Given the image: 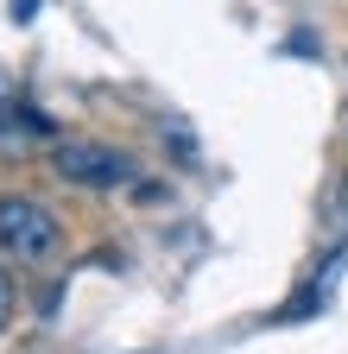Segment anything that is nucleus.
I'll return each mask as SVG.
<instances>
[{
    "instance_id": "f257e3e1",
    "label": "nucleus",
    "mask_w": 348,
    "mask_h": 354,
    "mask_svg": "<svg viewBox=\"0 0 348 354\" xmlns=\"http://www.w3.org/2000/svg\"><path fill=\"white\" fill-rule=\"evenodd\" d=\"M64 247V221L32 203V196H0V259L13 266H45Z\"/></svg>"
},
{
    "instance_id": "f03ea898",
    "label": "nucleus",
    "mask_w": 348,
    "mask_h": 354,
    "mask_svg": "<svg viewBox=\"0 0 348 354\" xmlns=\"http://www.w3.org/2000/svg\"><path fill=\"white\" fill-rule=\"evenodd\" d=\"M51 171L76 190H120L134 177V158L120 146H102V140H57L51 146Z\"/></svg>"
},
{
    "instance_id": "7ed1b4c3",
    "label": "nucleus",
    "mask_w": 348,
    "mask_h": 354,
    "mask_svg": "<svg viewBox=\"0 0 348 354\" xmlns=\"http://www.w3.org/2000/svg\"><path fill=\"white\" fill-rule=\"evenodd\" d=\"M51 120L26 108V102H0V146H32V140H45Z\"/></svg>"
},
{
    "instance_id": "20e7f679",
    "label": "nucleus",
    "mask_w": 348,
    "mask_h": 354,
    "mask_svg": "<svg viewBox=\"0 0 348 354\" xmlns=\"http://www.w3.org/2000/svg\"><path fill=\"white\" fill-rule=\"evenodd\" d=\"M7 317H13V279L0 272V329H7Z\"/></svg>"
}]
</instances>
